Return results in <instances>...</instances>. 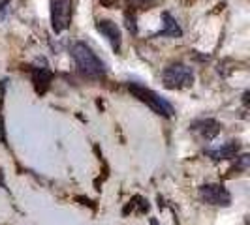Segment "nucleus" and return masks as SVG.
<instances>
[{"label": "nucleus", "mask_w": 250, "mask_h": 225, "mask_svg": "<svg viewBox=\"0 0 250 225\" xmlns=\"http://www.w3.org/2000/svg\"><path fill=\"white\" fill-rule=\"evenodd\" d=\"M72 21V0H51V25L57 34L70 26Z\"/></svg>", "instance_id": "obj_4"}, {"label": "nucleus", "mask_w": 250, "mask_h": 225, "mask_svg": "<svg viewBox=\"0 0 250 225\" xmlns=\"http://www.w3.org/2000/svg\"><path fill=\"white\" fill-rule=\"evenodd\" d=\"M162 81L166 88H185L190 87L194 83V70L187 64H169L167 68H164Z\"/></svg>", "instance_id": "obj_3"}, {"label": "nucleus", "mask_w": 250, "mask_h": 225, "mask_svg": "<svg viewBox=\"0 0 250 225\" xmlns=\"http://www.w3.org/2000/svg\"><path fill=\"white\" fill-rule=\"evenodd\" d=\"M132 4H150V2H154V0H130Z\"/></svg>", "instance_id": "obj_15"}, {"label": "nucleus", "mask_w": 250, "mask_h": 225, "mask_svg": "<svg viewBox=\"0 0 250 225\" xmlns=\"http://www.w3.org/2000/svg\"><path fill=\"white\" fill-rule=\"evenodd\" d=\"M10 2H12V0H2V2H0V21L6 17V12H8V6H10Z\"/></svg>", "instance_id": "obj_13"}, {"label": "nucleus", "mask_w": 250, "mask_h": 225, "mask_svg": "<svg viewBox=\"0 0 250 225\" xmlns=\"http://www.w3.org/2000/svg\"><path fill=\"white\" fill-rule=\"evenodd\" d=\"M239 149H241V145H239L237 141H228L226 145L218 147V149L207 150V154L213 158L214 162H218V160H231V158L237 156Z\"/></svg>", "instance_id": "obj_9"}, {"label": "nucleus", "mask_w": 250, "mask_h": 225, "mask_svg": "<svg viewBox=\"0 0 250 225\" xmlns=\"http://www.w3.org/2000/svg\"><path fill=\"white\" fill-rule=\"evenodd\" d=\"M162 19H164V28L160 32H156L154 36L156 38H181L183 36V30H181V26H179V23H177L175 17H173L171 13L164 12Z\"/></svg>", "instance_id": "obj_10"}, {"label": "nucleus", "mask_w": 250, "mask_h": 225, "mask_svg": "<svg viewBox=\"0 0 250 225\" xmlns=\"http://www.w3.org/2000/svg\"><path fill=\"white\" fill-rule=\"evenodd\" d=\"M200 199L214 206H229L231 195L222 184H203L200 188Z\"/></svg>", "instance_id": "obj_5"}, {"label": "nucleus", "mask_w": 250, "mask_h": 225, "mask_svg": "<svg viewBox=\"0 0 250 225\" xmlns=\"http://www.w3.org/2000/svg\"><path fill=\"white\" fill-rule=\"evenodd\" d=\"M51 81H53V72L47 66L32 70V83H34V88H36L38 94H45L51 87Z\"/></svg>", "instance_id": "obj_8"}, {"label": "nucleus", "mask_w": 250, "mask_h": 225, "mask_svg": "<svg viewBox=\"0 0 250 225\" xmlns=\"http://www.w3.org/2000/svg\"><path fill=\"white\" fill-rule=\"evenodd\" d=\"M102 6H105V8H115L117 4H119V0H100Z\"/></svg>", "instance_id": "obj_14"}, {"label": "nucleus", "mask_w": 250, "mask_h": 225, "mask_svg": "<svg viewBox=\"0 0 250 225\" xmlns=\"http://www.w3.org/2000/svg\"><path fill=\"white\" fill-rule=\"evenodd\" d=\"M249 163H250V156L249 154H243V156L239 158L237 165H235L233 169H237V171H247V169H249Z\"/></svg>", "instance_id": "obj_12"}, {"label": "nucleus", "mask_w": 250, "mask_h": 225, "mask_svg": "<svg viewBox=\"0 0 250 225\" xmlns=\"http://www.w3.org/2000/svg\"><path fill=\"white\" fill-rule=\"evenodd\" d=\"M125 21H126V28L136 36L138 34V25H136V15L134 13H126L125 15Z\"/></svg>", "instance_id": "obj_11"}, {"label": "nucleus", "mask_w": 250, "mask_h": 225, "mask_svg": "<svg viewBox=\"0 0 250 225\" xmlns=\"http://www.w3.org/2000/svg\"><path fill=\"white\" fill-rule=\"evenodd\" d=\"M128 90H130L139 101H143L145 105H149L152 111L162 114V116H171V114L175 112L173 111V105L166 100V98H162V96L156 94L154 90L143 87V85H139V83H128Z\"/></svg>", "instance_id": "obj_2"}, {"label": "nucleus", "mask_w": 250, "mask_h": 225, "mask_svg": "<svg viewBox=\"0 0 250 225\" xmlns=\"http://www.w3.org/2000/svg\"><path fill=\"white\" fill-rule=\"evenodd\" d=\"M220 128L222 126L218 124L214 118H200V120H194L190 124V130L192 131H198L205 141H213L220 133Z\"/></svg>", "instance_id": "obj_7"}, {"label": "nucleus", "mask_w": 250, "mask_h": 225, "mask_svg": "<svg viewBox=\"0 0 250 225\" xmlns=\"http://www.w3.org/2000/svg\"><path fill=\"white\" fill-rule=\"evenodd\" d=\"M96 30H98L102 36L111 43V47L115 49V53L121 51V47H123V34H121V28L115 25L113 21H109V19H102V21L96 23Z\"/></svg>", "instance_id": "obj_6"}, {"label": "nucleus", "mask_w": 250, "mask_h": 225, "mask_svg": "<svg viewBox=\"0 0 250 225\" xmlns=\"http://www.w3.org/2000/svg\"><path fill=\"white\" fill-rule=\"evenodd\" d=\"M70 55L74 58L77 70L88 79H102L104 75L107 74L105 64L96 56V53L90 49L87 43H83V41L74 43L72 49H70Z\"/></svg>", "instance_id": "obj_1"}]
</instances>
